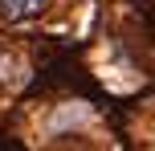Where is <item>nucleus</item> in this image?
Returning a JSON list of instances; mask_svg holds the SVG:
<instances>
[{
	"label": "nucleus",
	"mask_w": 155,
	"mask_h": 151,
	"mask_svg": "<svg viewBox=\"0 0 155 151\" xmlns=\"http://www.w3.org/2000/svg\"><path fill=\"white\" fill-rule=\"evenodd\" d=\"M4 70H8V53L0 49V82H4Z\"/></svg>",
	"instance_id": "nucleus-2"
},
{
	"label": "nucleus",
	"mask_w": 155,
	"mask_h": 151,
	"mask_svg": "<svg viewBox=\"0 0 155 151\" xmlns=\"http://www.w3.org/2000/svg\"><path fill=\"white\" fill-rule=\"evenodd\" d=\"M41 0H0V16H21V12H33Z\"/></svg>",
	"instance_id": "nucleus-1"
}]
</instances>
